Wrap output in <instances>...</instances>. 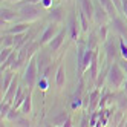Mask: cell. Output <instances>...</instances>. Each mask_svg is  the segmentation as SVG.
I'll return each mask as SVG.
<instances>
[{"label":"cell","mask_w":127,"mask_h":127,"mask_svg":"<svg viewBox=\"0 0 127 127\" xmlns=\"http://www.w3.org/2000/svg\"><path fill=\"white\" fill-rule=\"evenodd\" d=\"M112 22H113V26H115V29L120 32L121 35H127V28H126V23L123 22V19L121 17H113L112 19Z\"/></svg>","instance_id":"d6986e66"},{"label":"cell","mask_w":127,"mask_h":127,"mask_svg":"<svg viewBox=\"0 0 127 127\" xmlns=\"http://www.w3.org/2000/svg\"><path fill=\"white\" fill-rule=\"evenodd\" d=\"M80 8L84 11V14L89 17V20L94 19V14H95V6L92 3V0H80Z\"/></svg>","instance_id":"7c38bea8"},{"label":"cell","mask_w":127,"mask_h":127,"mask_svg":"<svg viewBox=\"0 0 127 127\" xmlns=\"http://www.w3.org/2000/svg\"><path fill=\"white\" fill-rule=\"evenodd\" d=\"M98 38L101 41L107 40V26L106 25H99V29H98Z\"/></svg>","instance_id":"4dcf8cb0"},{"label":"cell","mask_w":127,"mask_h":127,"mask_svg":"<svg viewBox=\"0 0 127 127\" xmlns=\"http://www.w3.org/2000/svg\"><path fill=\"white\" fill-rule=\"evenodd\" d=\"M60 29L57 28V23H49L46 26V29L43 31L41 37H40V44H48L54 37H55V34L58 32Z\"/></svg>","instance_id":"5b68a950"},{"label":"cell","mask_w":127,"mask_h":127,"mask_svg":"<svg viewBox=\"0 0 127 127\" xmlns=\"http://www.w3.org/2000/svg\"><path fill=\"white\" fill-rule=\"evenodd\" d=\"M37 75H38L37 61H35V58H31L28 61V66H26L25 74H23V81L28 84V87H34L35 81H37Z\"/></svg>","instance_id":"3957f363"},{"label":"cell","mask_w":127,"mask_h":127,"mask_svg":"<svg viewBox=\"0 0 127 127\" xmlns=\"http://www.w3.org/2000/svg\"><path fill=\"white\" fill-rule=\"evenodd\" d=\"M46 19L49 20V23H60L63 19H64V9H63L61 6L52 8V9L48 12Z\"/></svg>","instance_id":"ba28073f"},{"label":"cell","mask_w":127,"mask_h":127,"mask_svg":"<svg viewBox=\"0 0 127 127\" xmlns=\"http://www.w3.org/2000/svg\"><path fill=\"white\" fill-rule=\"evenodd\" d=\"M41 5L43 6H49L51 5V0H41Z\"/></svg>","instance_id":"8d00e7d4"},{"label":"cell","mask_w":127,"mask_h":127,"mask_svg":"<svg viewBox=\"0 0 127 127\" xmlns=\"http://www.w3.org/2000/svg\"><path fill=\"white\" fill-rule=\"evenodd\" d=\"M64 83H66V72H64V67L60 66L55 72V84H57L58 89H61L64 86Z\"/></svg>","instance_id":"e0dca14e"},{"label":"cell","mask_w":127,"mask_h":127,"mask_svg":"<svg viewBox=\"0 0 127 127\" xmlns=\"http://www.w3.org/2000/svg\"><path fill=\"white\" fill-rule=\"evenodd\" d=\"M66 32H67V29H60L57 34H55V37H54L48 44H49V49H51V52H55V51H58L60 48H61V44H63V41H64V37H66Z\"/></svg>","instance_id":"8992f818"},{"label":"cell","mask_w":127,"mask_h":127,"mask_svg":"<svg viewBox=\"0 0 127 127\" xmlns=\"http://www.w3.org/2000/svg\"><path fill=\"white\" fill-rule=\"evenodd\" d=\"M123 90H124V92L127 94V80L124 81V84H123Z\"/></svg>","instance_id":"74e56055"},{"label":"cell","mask_w":127,"mask_h":127,"mask_svg":"<svg viewBox=\"0 0 127 127\" xmlns=\"http://www.w3.org/2000/svg\"><path fill=\"white\" fill-rule=\"evenodd\" d=\"M11 109H12V103H8V101L2 103V106H0V116H2V120L8 116V113H9Z\"/></svg>","instance_id":"83f0119b"},{"label":"cell","mask_w":127,"mask_h":127,"mask_svg":"<svg viewBox=\"0 0 127 127\" xmlns=\"http://www.w3.org/2000/svg\"><path fill=\"white\" fill-rule=\"evenodd\" d=\"M14 52L12 48H2V54H0V63H5L8 60V57Z\"/></svg>","instance_id":"f546056e"},{"label":"cell","mask_w":127,"mask_h":127,"mask_svg":"<svg viewBox=\"0 0 127 127\" xmlns=\"http://www.w3.org/2000/svg\"><path fill=\"white\" fill-rule=\"evenodd\" d=\"M120 54L123 58H127V43L124 40H120Z\"/></svg>","instance_id":"1f68e13d"},{"label":"cell","mask_w":127,"mask_h":127,"mask_svg":"<svg viewBox=\"0 0 127 127\" xmlns=\"http://www.w3.org/2000/svg\"><path fill=\"white\" fill-rule=\"evenodd\" d=\"M17 58H19V52H17V51L14 49V52L11 54L9 57H8V60H6L5 63H2V72H3V70H6V69L9 67V66L12 64V63H14V61L17 60Z\"/></svg>","instance_id":"4316f807"},{"label":"cell","mask_w":127,"mask_h":127,"mask_svg":"<svg viewBox=\"0 0 127 127\" xmlns=\"http://www.w3.org/2000/svg\"><path fill=\"white\" fill-rule=\"evenodd\" d=\"M12 80H14V74H12V70L5 72V74H3V78H2V94L8 90V87H9V86H11V83H12Z\"/></svg>","instance_id":"ffe728a7"},{"label":"cell","mask_w":127,"mask_h":127,"mask_svg":"<svg viewBox=\"0 0 127 127\" xmlns=\"http://www.w3.org/2000/svg\"><path fill=\"white\" fill-rule=\"evenodd\" d=\"M67 118H69V115H67L66 112H60L57 116L52 118V124H54V126H64L66 121H67Z\"/></svg>","instance_id":"cb8c5ba5"},{"label":"cell","mask_w":127,"mask_h":127,"mask_svg":"<svg viewBox=\"0 0 127 127\" xmlns=\"http://www.w3.org/2000/svg\"><path fill=\"white\" fill-rule=\"evenodd\" d=\"M17 89H19V81H17V78L12 80L11 86L8 87V90L5 92L3 95V101H8V103H14V98H15V94H17Z\"/></svg>","instance_id":"9c48e42d"},{"label":"cell","mask_w":127,"mask_h":127,"mask_svg":"<svg viewBox=\"0 0 127 127\" xmlns=\"http://www.w3.org/2000/svg\"><path fill=\"white\" fill-rule=\"evenodd\" d=\"M124 81H126V74L121 69V66L118 63L112 64L107 70V84L112 89H121Z\"/></svg>","instance_id":"6da1fadb"},{"label":"cell","mask_w":127,"mask_h":127,"mask_svg":"<svg viewBox=\"0 0 127 127\" xmlns=\"http://www.w3.org/2000/svg\"><path fill=\"white\" fill-rule=\"evenodd\" d=\"M19 14H20V19H22L23 22L31 23V22H34V20L40 19L41 9H40V6H38L37 3H23V5L20 6Z\"/></svg>","instance_id":"7a4b0ae2"},{"label":"cell","mask_w":127,"mask_h":127,"mask_svg":"<svg viewBox=\"0 0 127 127\" xmlns=\"http://www.w3.org/2000/svg\"><path fill=\"white\" fill-rule=\"evenodd\" d=\"M25 96H26V94L23 92V87H22V86H19V89H17V94H15V98H14V103H12V107L19 109V107L23 104Z\"/></svg>","instance_id":"44dd1931"},{"label":"cell","mask_w":127,"mask_h":127,"mask_svg":"<svg viewBox=\"0 0 127 127\" xmlns=\"http://www.w3.org/2000/svg\"><path fill=\"white\" fill-rule=\"evenodd\" d=\"M121 9H123V15L127 17V0H121Z\"/></svg>","instance_id":"d590c367"},{"label":"cell","mask_w":127,"mask_h":127,"mask_svg":"<svg viewBox=\"0 0 127 127\" xmlns=\"http://www.w3.org/2000/svg\"><path fill=\"white\" fill-rule=\"evenodd\" d=\"M104 49H106V55H107V60H113L118 57V51H120V48H118V44L115 41V38H110V40H106V44H104Z\"/></svg>","instance_id":"52a82bcc"},{"label":"cell","mask_w":127,"mask_h":127,"mask_svg":"<svg viewBox=\"0 0 127 127\" xmlns=\"http://www.w3.org/2000/svg\"><path fill=\"white\" fill-rule=\"evenodd\" d=\"M69 126H72V121H70V118H67V121H66L64 127H69Z\"/></svg>","instance_id":"f35d334b"},{"label":"cell","mask_w":127,"mask_h":127,"mask_svg":"<svg viewBox=\"0 0 127 127\" xmlns=\"http://www.w3.org/2000/svg\"><path fill=\"white\" fill-rule=\"evenodd\" d=\"M118 64L121 66V69L124 70V74L127 75V58H121L120 61H118Z\"/></svg>","instance_id":"e575fe53"},{"label":"cell","mask_w":127,"mask_h":127,"mask_svg":"<svg viewBox=\"0 0 127 127\" xmlns=\"http://www.w3.org/2000/svg\"><path fill=\"white\" fill-rule=\"evenodd\" d=\"M77 19H75V12H72L69 17V25H67V32L70 35L72 40H78V28H77Z\"/></svg>","instance_id":"8fae6325"},{"label":"cell","mask_w":127,"mask_h":127,"mask_svg":"<svg viewBox=\"0 0 127 127\" xmlns=\"http://www.w3.org/2000/svg\"><path fill=\"white\" fill-rule=\"evenodd\" d=\"M15 126L26 127V126H31V123H29V120H26V118H19V120L15 121Z\"/></svg>","instance_id":"836d02e7"},{"label":"cell","mask_w":127,"mask_h":127,"mask_svg":"<svg viewBox=\"0 0 127 127\" xmlns=\"http://www.w3.org/2000/svg\"><path fill=\"white\" fill-rule=\"evenodd\" d=\"M94 19L96 20L98 25H106V22L110 19V15H109V12L104 9V8L99 5L98 8H95V14H94Z\"/></svg>","instance_id":"30bf717a"},{"label":"cell","mask_w":127,"mask_h":127,"mask_svg":"<svg viewBox=\"0 0 127 127\" xmlns=\"http://www.w3.org/2000/svg\"><path fill=\"white\" fill-rule=\"evenodd\" d=\"M35 61H37V67H38V75H41V72L46 69L48 66L52 64V58L49 55V52H44V51H40L37 54Z\"/></svg>","instance_id":"277c9868"},{"label":"cell","mask_w":127,"mask_h":127,"mask_svg":"<svg viewBox=\"0 0 127 127\" xmlns=\"http://www.w3.org/2000/svg\"><path fill=\"white\" fill-rule=\"evenodd\" d=\"M89 74H90V78L94 81L98 80V52H94V58H92V63H90V67H89Z\"/></svg>","instance_id":"9a60e30c"},{"label":"cell","mask_w":127,"mask_h":127,"mask_svg":"<svg viewBox=\"0 0 127 127\" xmlns=\"http://www.w3.org/2000/svg\"><path fill=\"white\" fill-rule=\"evenodd\" d=\"M0 14H2V20H6V22L17 20V14H15V11L9 9V8H2Z\"/></svg>","instance_id":"7402d4cb"},{"label":"cell","mask_w":127,"mask_h":127,"mask_svg":"<svg viewBox=\"0 0 127 127\" xmlns=\"http://www.w3.org/2000/svg\"><path fill=\"white\" fill-rule=\"evenodd\" d=\"M99 98H101L99 96V89H95L89 94V110H94L96 104H99V101H98Z\"/></svg>","instance_id":"ac0fdd59"},{"label":"cell","mask_w":127,"mask_h":127,"mask_svg":"<svg viewBox=\"0 0 127 127\" xmlns=\"http://www.w3.org/2000/svg\"><path fill=\"white\" fill-rule=\"evenodd\" d=\"M84 52H86V48H84V43L81 41L78 49H77V66H78L80 75H83V57H84Z\"/></svg>","instance_id":"5bb4252c"},{"label":"cell","mask_w":127,"mask_h":127,"mask_svg":"<svg viewBox=\"0 0 127 127\" xmlns=\"http://www.w3.org/2000/svg\"><path fill=\"white\" fill-rule=\"evenodd\" d=\"M94 49H90L86 46V52H84V57H83V74L86 70H89L90 67V63H92V58H94Z\"/></svg>","instance_id":"2e32d148"},{"label":"cell","mask_w":127,"mask_h":127,"mask_svg":"<svg viewBox=\"0 0 127 127\" xmlns=\"http://www.w3.org/2000/svg\"><path fill=\"white\" fill-rule=\"evenodd\" d=\"M78 19H80V23H81V29H83V32H87L89 31V17L84 14V11L80 8V12H78Z\"/></svg>","instance_id":"603a6c76"},{"label":"cell","mask_w":127,"mask_h":127,"mask_svg":"<svg viewBox=\"0 0 127 127\" xmlns=\"http://www.w3.org/2000/svg\"><path fill=\"white\" fill-rule=\"evenodd\" d=\"M20 113H22V110L19 112V110H17L15 107H12L11 110H9V113H8L6 120H8V121H17V120H19V118H20Z\"/></svg>","instance_id":"f1b7e54d"},{"label":"cell","mask_w":127,"mask_h":127,"mask_svg":"<svg viewBox=\"0 0 127 127\" xmlns=\"http://www.w3.org/2000/svg\"><path fill=\"white\" fill-rule=\"evenodd\" d=\"M28 31H29V23L22 22V23H15L14 26H11L6 32L8 34H22V32H28Z\"/></svg>","instance_id":"4fadbf2b"},{"label":"cell","mask_w":127,"mask_h":127,"mask_svg":"<svg viewBox=\"0 0 127 127\" xmlns=\"http://www.w3.org/2000/svg\"><path fill=\"white\" fill-rule=\"evenodd\" d=\"M95 46H96V37H95V34H90V38L87 40V48L95 49Z\"/></svg>","instance_id":"d6a6232c"},{"label":"cell","mask_w":127,"mask_h":127,"mask_svg":"<svg viewBox=\"0 0 127 127\" xmlns=\"http://www.w3.org/2000/svg\"><path fill=\"white\" fill-rule=\"evenodd\" d=\"M12 46H14V35L8 32L2 35V48H12Z\"/></svg>","instance_id":"484cf974"},{"label":"cell","mask_w":127,"mask_h":127,"mask_svg":"<svg viewBox=\"0 0 127 127\" xmlns=\"http://www.w3.org/2000/svg\"><path fill=\"white\" fill-rule=\"evenodd\" d=\"M31 109H32V106H31V94L28 92L26 96H25V99H23V104H22V115H28L31 112Z\"/></svg>","instance_id":"d4e9b609"}]
</instances>
